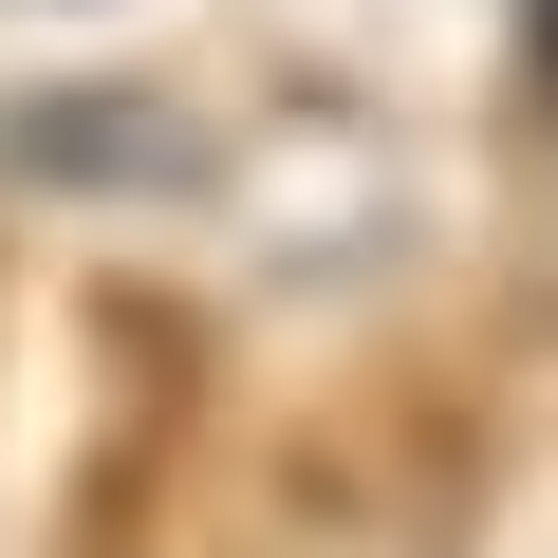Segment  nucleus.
I'll return each instance as SVG.
<instances>
[{
    "label": "nucleus",
    "mask_w": 558,
    "mask_h": 558,
    "mask_svg": "<svg viewBox=\"0 0 558 558\" xmlns=\"http://www.w3.org/2000/svg\"><path fill=\"white\" fill-rule=\"evenodd\" d=\"M0 186H112V205H168L205 186V131L168 94H0Z\"/></svg>",
    "instance_id": "f257e3e1"
},
{
    "label": "nucleus",
    "mask_w": 558,
    "mask_h": 558,
    "mask_svg": "<svg viewBox=\"0 0 558 558\" xmlns=\"http://www.w3.org/2000/svg\"><path fill=\"white\" fill-rule=\"evenodd\" d=\"M521 94L558 112V0H521Z\"/></svg>",
    "instance_id": "f03ea898"
}]
</instances>
